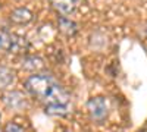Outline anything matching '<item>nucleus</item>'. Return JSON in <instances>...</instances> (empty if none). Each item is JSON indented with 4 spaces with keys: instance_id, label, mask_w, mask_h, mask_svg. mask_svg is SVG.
<instances>
[{
    "instance_id": "obj_1",
    "label": "nucleus",
    "mask_w": 147,
    "mask_h": 132,
    "mask_svg": "<svg viewBox=\"0 0 147 132\" xmlns=\"http://www.w3.org/2000/svg\"><path fill=\"white\" fill-rule=\"evenodd\" d=\"M44 112L50 116H66L71 113V95L69 92L59 85L57 82L53 84L49 94L44 97Z\"/></svg>"
},
{
    "instance_id": "obj_3",
    "label": "nucleus",
    "mask_w": 147,
    "mask_h": 132,
    "mask_svg": "<svg viewBox=\"0 0 147 132\" xmlns=\"http://www.w3.org/2000/svg\"><path fill=\"white\" fill-rule=\"evenodd\" d=\"M87 110H88L90 119L93 122H97V123L105 122L107 119V116H109L107 100L105 97H100V95L90 98L88 103H87Z\"/></svg>"
},
{
    "instance_id": "obj_11",
    "label": "nucleus",
    "mask_w": 147,
    "mask_h": 132,
    "mask_svg": "<svg viewBox=\"0 0 147 132\" xmlns=\"http://www.w3.org/2000/svg\"><path fill=\"white\" fill-rule=\"evenodd\" d=\"M3 132H25V129L15 122H7L3 128Z\"/></svg>"
},
{
    "instance_id": "obj_9",
    "label": "nucleus",
    "mask_w": 147,
    "mask_h": 132,
    "mask_svg": "<svg viewBox=\"0 0 147 132\" xmlns=\"http://www.w3.org/2000/svg\"><path fill=\"white\" fill-rule=\"evenodd\" d=\"M16 35L10 34L9 31H0V52L12 53L15 49Z\"/></svg>"
},
{
    "instance_id": "obj_12",
    "label": "nucleus",
    "mask_w": 147,
    "mask_h": 132,
    "mask_svg": "<svg viewBox=\"0 0 147 132\" xmlns=\"http://www.w3.org/2000/svg\"><path fill=\"white\" fill-rule=\"evenodd\" d=\"M81 2H82V3H85L87 0H75V3H81Z\"/></svg>"
},
{
    "instance_id": "obj_5",
    "label": "nucleus",
    "mask_w": 147,
    "mask_h": 132,
    "mask_svg": "<svg viewBox=\"0 0 147 132\" xmlns=\"http://www.w3.org/2000/svg\"><path fill=\"white\" fill-rule=\"evenodd\" d=\"M9 19H10L12 23H15V25H28V23L34 19V15L27 7H18V9L10 12Z\"/></svg>"
},
{
    "instance_id": "obj_2",
    "label": "nucleus",
    "mask_w": 147,
    "mask_h": 132,
    "mask_svg": "<svg viewBox=\"0 0 147 132\" xmlns=\"http://www.w3.org/2000/svg\"><path fill=\"white\" fill-rule=\"evenodd\" d=\"M56 81L47 74H40V72H37V74L31 75L27 78L25 84H24V87H25V91L32 95V97L38 98V100H44V97L49 94L50 88L53 87V84Z\"/></svg>"
},
{
    "instance_id": "obj_13",
    "label": "nucleus",
    "mask_w": 147,
    "mask_h": 132,
    "mask_svg": "<svg viewBox=\"0 0 147 132\" xmlns=\"http://www.w3.org/2000/svg\"><path fill=\"white\" fill-rule=\"evenodd\" d=\"M143 132H147V129H146V131H143Z\"/></svg>"
},
{
    "instance_id": "obj_7",
    "label": "nucleus",
    "mask_w": 147,
    "mask_h": 132,
    "mask_svg": "<svg viewBox=\"0 0 147 132\" xmlns=\"http://www.w3.org/2000/svg\"><path fill=\"white\" fill-rule=\"evenodd\" d=\"M57 29L65 37H75L78 32V25L68 16H60L57 21Z\"/></svg>"
},
{
    "instance_id": "obj_4",
    "label": "nucleus",
    "mask_w": 147,
    "mask_h": 132,
    "mask_svg": "<svg viewBox=\"0 0 147 132\" xmlns=\"http://www.w3.org/2000/svg\"><path fill=\"white\" fill-rule=\"evenodd\" d=\"M2 100H3V103L7 109L15 110V112L22 110L24 107L27 106V97L21 91H9V92L3 94Z\"/></svg>"
},
{
    "instance_id": "obj_10",
    "label": "nucleus",
    "mask_w": 147,
    "mask_h": 132,
    "mask_svg": "<svg viewBox=\"0 0 147 132\" xmlns=\"http://www.w3.org/2000/svg\"><path fill=\"white\" fill-rule=\"evenodd\" d=\"M15 81V74L13 70L6 68V66H0V91L7 90Z\"/></svg>"
},
{
    "instance_id": "obj_6",
    "label": "nucleus",
    "mask_w": 147,
    "mask_h": 132,
    "mask_svg": "<svg viewBox=\"0 0 147 132\" xmlns=\"http://www.w3.org/2000/svg\"><path fill=\"white\" fill-rule=\"evenodd\" d=\"M52 7L62 16H69L75 12L77 3L75 0H49Z\"/></svg>"
},
{
    "instance_id": "obj_8",
    "label": "nucleus",
    "mask_w": 147,
    "mask_h": 132,
    "mask_svg": "<svg viewBox=\"0 0 147 132\" xmlns=\"http://www.w3.org/2000/svg\"><path fill=\"white\" fill-rule=\"evenodd\" d=\"M22 68L28 72L37 74L44 69V60L38 56H25L22 59Z\"/></svg>"
}]
</instances>
